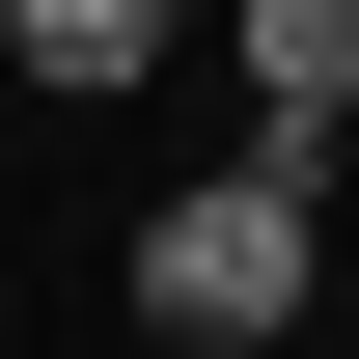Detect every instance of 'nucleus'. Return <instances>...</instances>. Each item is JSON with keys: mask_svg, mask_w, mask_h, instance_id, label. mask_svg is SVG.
Instances as JSON below:
<instances>
[{"mask_svg": "<svg viewBox=\"0 0 359 359\" xmlns=\"http://www.w3.org/2000/svg\"><path fill=\"white\" fill-rule=\"evenodd\" d=\"M138 332H194V359H304V138H249L222 194L138 222Z\"/></svg>", "mask_w": 359, "mask_h": 359, "instance_id": "1", "label": "nucleus"}, {"mask_svg": "<svg viewBox=\"0 0 359 359\" xmlns=\"http://www.w3.org/2000/svg\"><path fill=\"white\" fill-rule=\"evenodd\" d=\"M249 111H276V138L359 111V0H249Z\"/></svg>", "mask_w": 359, "mask_h": 359, "instance_id": "2", "label": "nucleus"}, {"mask_svg": "<svg viewBox=\"0 0 359 359\" xmlns=\"http://www.w3.org/2000/svg\"><path fill=\"white\" fill-rule=\"evenodd\" d=\"M0 55H28V83H138V55H166V0H0Z\"/></svg>", "mask_w": 359, "mask_h": 359, "instance_id": "3", "label": "nucleus"}]
</instances>
